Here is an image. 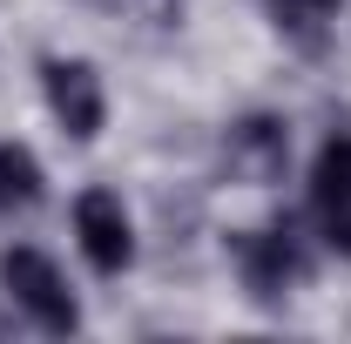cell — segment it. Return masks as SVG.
<instances>
[{
    "label": "cell",
    "mask_w": 351,
    "mask_h": 344,
    "mask_svg": "<svg viewBox=\"0 0 351 344\" xmlns=\"http://www.w3.org/2000/svg\"><path fill=\"white\" fill-rule=\"evenodd\" d=\"M0 284H7V297L21 304L47 338L82 331V304H75V291H68V277L54 270V257L27 250V243H21V250H0Z\"/></svg>",
    "instance_id": "obj_1"
},
{
    "label": "cell",
    "mask_w": 351,
    "mask_h": 344,
    "mask_svg": "<svg viewBox=\"0 0 351 344\" xmlns=\"http://www.w3.org/2000/svg\"><path fill=\"white\" fill-rule=\"evenodd\" d=\"M75 236H82V257L95 277H122L135 263V223L115 189H82L75 196Z\"/></svg>",
    "instance_id": "obj_2"
},
{
    "label": "cell",
    "mask_w": 351,
    "mask_h": 344,
    "mask_svg": "<svg viewBox=\"0 0 351 344\" xmlns=\"http://www.w3.org/2000/svg\"><path fill=\"white\" fill-rule=\"evenodd\" d=\"M237 277L257 304L291 297V284L304 277V250L291 236V223H270V230H243L237 236Z\"/></svg>",
    "instance_id": "obj_3"
},
{
    "label": "cell",
    "mask_w": 351,
    "mask_h": 344,
    "mask_svg": "<svg viewBox=\"0 0 351 344\" xmlns=\"http://www.w3.org/2000/svg\"><path fill=\"white\" fill-rule=\"evenodd\" d=\"M223 162H230L237 182L270 189V182H284V169H291V129L277 115H237L223 129Z\"/></svg>",
    "instance_id": "obj_4"
},
{
    "label": "cell",
    "mask_w": 351,
    "mask_h": 344,
    "mask_svg": "<svg viewBox=\"0 0 351 344\" xmlns=\"http://www.w3.org/2000/svg\"><path fill=\"white\" fill-rule=\"evenodd\" d=\"M41 88H47V108H54V122L61 135H75V142H95L101 122H108V95H101V75L88 68V61H41Z\"/></svg>",
    "instance_id": "obj_5"
},
{
    "label": "cell",
    "mask_w": 351,
    "mask_h": 344,
    "mask_svg": "<svg viewBox=\"0 0 351 344\" xmlns=\"http://www.w3.org/2000/svg\"><path fill=\"white\" fill-rule=\"evenodd\" d=\"M311 216H317L324 243L351 257V129L324 135V149L311 162Z\"/></svg>",
    "instance_id": "obj_6"
},
{
    "label": "cell",
    "mask_w": 351,
    "mask_h": 344,
    "mask_svg": "<svg viewBox=\"0 0 351 344\" xmlns=\"http://www.w3.org/2000/svg\"><path fill=\"white\" fill-rule=\"evenodd\" d=\"M41 189H47V175H41V162H34V149H27V142H0V216L34 210Z\"/></svg>",
    "instance_id": "obj_7"
},
{
    "label": "cell",
    "mask_w": 351,
    "mask_h": 344,
    "mask_svg": "<svg viewBox=\"0 0 351 344\" xmlns=\"http://www.w3.org/2000/svg\"><path fill=\"white\" fill-rule=\"evenodd\" d=\"M270 7H277V27L304 47H317L331 34V21H338V0H270Z\"/></svg>",
    "instance_id": "obj_8"
},
{
    "label": "cell",
    "mask_w": 351,
    "mask_h": 344,
    "mask_svg": "<svg viewBox=\"0 0 351 344\" xmlns=\"http://www.w3.org/2000/svg\"><path fill=\"white\" fill-rule=\"evenodd\" d=\"M149 7H156V14H176V7H182V0H149Z\"/></svg>",
    "instance_id": "obj_9"
}]
</instances>
